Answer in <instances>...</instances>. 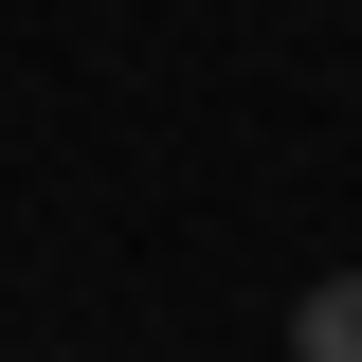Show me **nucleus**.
<instances>
[{
	"label": "nucleus",
	"instance_id": "nucleus-1",
	"mask_svg": "<svg viewBox=\"0 0 362 362\" xmlns=\"http://www.w3.org/2000/svg\"><path fill=\"white\" fill-rule=\"evenodd\" d=\"M290 362H362V272H326L308 308H290Z\"/></svg>",
	"mask_w": 362,
	"mask_h": 362
}]
</instances>
